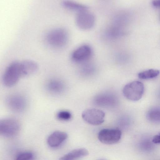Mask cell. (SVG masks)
I'll return each instance as SVG.
<instances>
[{
  "instance_id": "cell-7",
  "label": "cell",
  "mask_w": 160,
  "mask_h": 160,
  "mask_svg": "<svg viewBox=\"0 0 160 160\" xmlns=\"http://www.w3.org/2000/svg\"><path fill=\"white\" fill-rule=\"evenodd\" d=\"M122 132L118 129H104L99 132L98 138L102 142L112 144L118 142L120 139Z\"/></svg>"
},
{
  "instance_id": "cell-4",
  "label": "cell",
  "mask_w": 160,
  "mask_h": 160,
  "mask_svg": "<svg viewBox=\"0 0 160 160\" xmlns=\"http://www.w3.org/2000/svg\"><path fill=\"white\" fill-rule=\"evenodd\" d=\"M144 92V85L139 81H134L127 84L122 90L124 96L132 101H137L140 99Z\"/></svg>"
},
{
  "instance_id": "cell-12",
  "label": "cell",
  "mask_w": 160,
  "mask_h": 160,
  "mask_svg": "<svg viewBox=\"0 0 160 160\" xmlns=\"http://www.w3.org/2000/svg\"><path fill=\"white\" fill-rule=\"evenodd\" d=\"M22 76H27L35 72L38 70V65L31 60H24L20 61Z\"/></svg>"
},
{
  "instance_id": "cell-13",
  "label": "cell",
  "mask_w": 160,
  "mask_h": 160,
  "mask_svg": "<svg viewBox=\"0 0 160 160\" xmlns=\"http://www.w3.org/2000/svg\"><path fill=\"white\" fill-rule=\"evenodd\" d=\"M88 154V152L84 148H79L73 150L65 154L59 160H73L85 156Z\"/></svg>"
},
{
  "instance_id": "cell-11",
  "label": "cell",
  "mask_w": 160,
  "mask_h": 160,
  "mask_svg": "<svg viewBox=\"0 0 160 160\" xmlns=\"http://www.w3.org/2000/svg\"><path fill=\"white\" fill-rule=\"evenodd\" d=\"M67 137L68 135L66 133L60 131H55L48 137L47 142L50 147L56 148L60 145Z\"/></svg>"
},
{
  "instance_id": "cell-9",
  "label": "cell",
  "mask_w": 160,
  "mask_h": 160,
  "mask_svg": "<svg viewBox=\"0 0 160 160\" xmlns=\"http://www.w3.org/2000/svg\"><path fill=\"white\" fill-rule=\"evenodd\" d=\"M6 103L9 109L17 113L23 111L27 106L25 98L19 94H13L9 96L7 99Z\"/></svg>"
},
{
  "instance_id": "cell-1",
  "label": "cell",
  "mask_w": 160,
  "mask_h": 160,
  "mask_svg": "<svg viewBox=\"0 0 160 160\" xmlns=\"http://www.w3.org/2000/svg\"><path fill=\"white\" fill-rule=\"evenodd\" d=\"M68 38V33L65 30L62 28H57L50 30L48 32L46 40L50 46L60 48L66 45Z\"/></svg>"
},
{
  "instance_id": "cell-21",
  "label": "cell",
  "mask_w": 160,
  "mask_h": 160,
  "mask_svg": "<svg viewBox=\"0 0 160 160\" xmlns=\"http://www.w3.org/2000/svg\"><path fill=\"white\" fill-rule=\"evenodd\" d=\"M153 5L155 7H160V0H155L152 2Z\"/></svg>"
},
{
  "instance_id": "cell-17",
  "label": "cell",
  "mask_w": 160,
  "mask_h": 160,
  "mask_svg": "<svg viewBox=\"0 0 160 160\" xmlns=\"http://www.w3.org/2000/svg\"><path fill=\"white\" fill-rule=\"evenodd\" d=\"M159 70L154 69H150L140 72L138 75L139 78L146 79L152 78L157 76L159 74Z\"/></svg>"
},
{
  "instance_id": "cell-16",
  "label": "cell",
  "mask_w": 160,
  "mask_h": 160,
  "mask_svg": "<svg viewBox=\"0 0 160 160\" xmlns=\"http://www.w3.org/2000/svg\"><path fill=\"white\" fill-rule=\"evenodd\" d=\"M148 119L155 123H160V108H153L148 111L147 114Z\"/></svg>"
},
{
  "instance_id": "cell-5",
  "label": "cell",
  "mask_w": 160,
  "mask_h": 160,
  "mask_svg": "<svg viewBox=\"0 0 160 160\" xmlns=\"http://www.w3.org/2000/svg\"><path fill=\"white\" fill-rule=\"evenodd\" d=\"M124 18L118 15L113 22L107 28L106 32V36L110 39H115L120 38L124 33Z\"/></svg>"
},
{
  "instance_id": "cell-10",
  "label": "cell",
  "mask_w": 160,
  "mask_h": 160,
  "mask_svg": "<svg viewBox=\"0 0 160 160\" xmlns=\"http://www.w3.org/2000/svg\"><path fill=\"white\" fill-rule=\"evenodd\" d=\"M92 53L91 47L88 45H83L75 49L72 53L71 58L74 61L82 62L89 59Z\"/></svg>"
},
{
  "instance_id": "cell-8",
  "label": "cell",
  "mask_w": 160,
  "mask_h": 160,
  "mask_svg": "<svg viewBox=\"0 0 160 160\" xmlns=\"http://www.w3.org/2000/svg\"><path fill=\"white\" fill-rule=\"evenodd\" d=\"M78 27L82 30L90 29L94 26L95 22L94 16L87 10L78 12L76 19Z\"/></svg>"
},
{
  "instance_id": "cell-15",
  "label": "cell",
  "mask_w": 160,
  "mask_h": 160,
  "mask_svg": "<svg viewBox=\"0 0 160 160\" xmlns=\"http://www.w3.org/2000/svg\"><path fill=\"white\" fill-rule=\"evenodd\" d=\"M63 5L66 8L79 12L87 10L88 7L83 4L73 1L64 0L62 2Z\"/></svg>"
},
{
  "instance_id": "cell-14",
  "label": "cell",
  "mask_w": 160,
  "mask_h": 160,
  "mask_svg": "<svg viewBox=\"0 0 160 160\" xmlns=\"http://www.w3.org/2000/svg\"><path fill=\"white\" fill-rule=\"evenodd\" d=\"M47 88L51 93L59 94L63 91L64 86L62 82L60 80L57 79H53L48 82Z\"/></svg>"
},
{
  "instance_id": "cell-6",
  "label": "cell",
  "mask_w": 160,
  "mask_h": 160,
  "mask_svg": "<svg viewBox=\"0 0 160 160\" xmlns=\"http://www.w3.org/2000/svg\"><path fill=\"white\" fill-rule=\"evenodd\" d=\"M105 113L102 110L94 108L88 109L82 114L83 120L88 123L93 125H98L104 121Z\"/></svg>"
},
{
  "instance_id": "cell-18",
  "label": "cell",
  "mask_w": 160,
  "mask_h": 160,
  "mask_svg": "<svg viewBox=\"0 0 160 160\" xmlns=\"http://www.w3.org/2000/svg\"><path fill=\"white\" fill-rule=\"evenodd\" d=\"M33 158V153L30 152H24L19 154L15 160H32Z\"/></svg>"
},
{
  "instance_id": "cell-3",
  "label": "cell",
  "mask_w": 160,
  "mask_h": 160,
  "mask_svg": "<svg viewBox=\"0 0 160 160\" xmlns=\"http://www.w3.org/2000/svg\"><path fill=\"white\" fill-rule=\"evenodd\" d=\"M20 129L19 122L13 118H7L0 121V133L2 136L11 138L17 135Z\"/></svg>"
},
{
  "instance_id": "cell-2",
  "label": "cell",
  "mask_w": 160,
  "mask_h": 160,
  "mask_svg": "<svg viewBox=\"0 0 160 160\" xmlns=\"http://www.w3.org/2000/svg\"><path fill=\"white\" fill-rule=\"evenodd\" d=\"M22 76L20 61H15L11 63L4 72L3 81L4 84L8 87L16 84Z\"/></svg>"
},
{
  "instance_id": "cell-19",
  "label": "cell",
  "mask_w": 160,
  "mask_h": 160,
  "mask_svg": "<svg viewBox=\"0 0 160 160\" xmlns=\"http://www.w3.org/2000/svg\"><path fill=\"white\" fill-rule=\"evenodd\" d=\"M57 117L60 120L68 121L71 118L72 115L69 112L63 110L59 112L57 114Z\"/></svg>"
},
{
  "instance_id": "cell-20",
  "label": "cell",
  "mask_w": 160,
  "mask_h": 160,
  "mask_svg": "<svg viewBox=\"0 0 160 160\" xmlns=\"http://www.w3.org/2000/svg\"><path fill=\"white\" fill-rule=\"evenodd\" d=\"M152 141L155 143H160V133L155 135L153 138Z\"/></svg>"
}]
</instances>
